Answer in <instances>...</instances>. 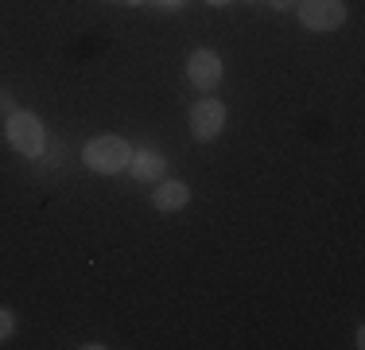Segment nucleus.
<instances>
[{
    "mask_svg": "<svg viewBox=\"0 0 365 350\" xmlns=\"http://www.w3.org/2000/svg\"><path fill=\"white\" fill-rule=\"evenodd\" d=\"M128 160H133V144L117 133H101V136L86 140V148H82V164L98 175H120L128 168Z\"/></svg>",
    "mask_w": 365,
    "mask_h": 350,
    "instance_id": "f257e3e1",
    "label": "nucleus"
},
{
    "mask_svg": "<svg viewBox=\"0 0 365 350\" xmlns=\"http://www.w3.org/2000/svg\"><path fill=\"white\" fill-rule=\"evenodd\" d=\"M4 136H8V144H12L20 156H28V160L43 156V148H47V129H43V121H39L31 109H16V113H8V121H4Z\"/></svg>",
    "mask_w": 365,
    "mask_h": 350,
    "instance_id": "f03ea898",
    "label": "nucleus"
},
{
    "mask_svg": "<svg viewBox=\"0 0 365 350\" xmlns=\"http://www.w3.org/2000/svg\"><path fill=\"white\" fill-rule=\"evenodd\" d=\"M295 16L307 31H338L346 24L342 0H295Z\"/></svg>",
    "mask_w": 365,
    "mask_h": 350,
    "instance_id": "7ed1b4c3",
    "label": "nucleus"
},
{
    "mask_svg": "<svg viewBox=\"0 0 365 350\" xmlns=\"http://www.w3.org/2000/svg\"><path fill=\"white\" fill-rule=\"evenodd\" d=\"M222 70H225V66H222L218 51L198 47V51H190V59H187V82L195 86L198 94H210V90H218Z\"/></svg>",
    "mask_w": 365,
    "mask_h": 350,
    "instance_id": "20e7f679",
    "label": "nucleus"
},
{
    "mask_svg": "<svg viewBox=\"0 0 365 350\" xmlns=\"http://www.w3.org/2000/svg\"><path fill=\"white\" fill-rule=\"evenodd\" d=\"M225 129V105L218 98H202L190 105V136L195 140H218Z\"/></svg>",
    "mask_w": 365,
    "mask_h": 350,
    "instance_id": "39448f33",
    "label": "nucleus"
},
{
    "mask_svg": "<svg viewBox=\"0 0 365 350\" xmlns=\"http://www.w3.org/2000/svg\"><path fill=\"white\" fill-rule=\"evenodd\" d=\"M187 203H190V187L182 179H168V175H163V179L155 183L152 206L160 210V214H175V210H182Z\"/></svg>",
    "mask_w": 365,
    "mask_h": 350,
    "instance_id": "423d86ee",
    "label": "nucleus"
},
{
    "mask_svg": "<svg viewBox=\"0 0 365 350\" xmlns=\"http://www.w3.org/2000/svg\"><path fill=\"white\" fill-rule=\"evenodd\" d=\"M128 171H133L140 183H160L163 175H168V160H163L160 152H152V148H140V152L133 148V160H128Z\"/></svg>",
    "mask_w": 365,
    "mask_h": 350,
    "instance_id": "0eeeda50",
    "label": "nucleus"
},
{
    "mask_svg": "<svg viewBox=\"0 0 365 350\" xmlns=\"http://www.w3.org/2000/svg\"><path fill=\"white\" fill-rule=\"evenodd\" d=\"M12 331H16L12 308H0V343H8V339H12Z\"/></svg>",
    "mask_w": 365,
    "mask_h": 350,
    "instance_id": "6e6552de",
    "label": "nucleus"
},
{
    "mask_svg": "<svg viewBox=\"0 0 365 350\" xmlns=\"http://www.w3.org/2000/svg\"><path fill=\"white\" fill-rule=\"evenodd\" d=\"M0 113H4V117H8V113H16V101H12V94H8V90H0Z\"/></svg>",
    "mask_w": 365,
    "mask_h": 350,
    "instance_id": "1a4fd4ad",
    "label": "nucleus"
},
{
    "mask_svg": "<svg viewBox=\"0 0 365 350\" xmlns=\"http://www.w3.org/2000/svg\"><path fill=\"white\" fill-rule=\"evenodd\" d=\"M155 4H160V8H168V12H175V8L187 4V0H155Z\"/></svg>",
    "mask_w": 365,
    "mask_h": 350,
    "instance_id": "9d476101",
    "label": "nucleus"
},
{
    "mask_svg": "<svg viewBox=\"0 0 365 350\" xmlns=\"http://www.w3.org/2000/svg\"><path fill=\"white\" fill-rule=\"evenodd\" d=\"M268 4H272V8H280V12H284V8H292L295 0H268Z\"/></svg>",
    "mask_w": 365,
    "mask_h": 350,
    "instance_id": "9b49d317",
    "label": "nucleus"
},
{
    "mask_svg": "<svg viewBox=\"0 0 365 350\" xmlns=\"http://www.w3.org/2000/svg\"><path fill=\"white\" fill-rule=\"evenodd\" d=\"M206 4H214V8H225V4H233V0H206Z\"/></svg>",
    "mask_w": 365,
    "mask_h": 350,
    "instance_id": "f8f14e48",
    "label": "nucleus"
},
{
    "mask_svg": "<svg viewBox=\"0 0 365 350\" xmlns=\"http://www.w3.org/2000/svg\"><path fill=\"white\" fill-rule=\"evenodd\" d=\"M125 4H144V0H125Z\"/></svg>",
    "mask_w": 365,
    "mask_h": 350,
    "instance_id": "ddd939ff",
    "label": "nucleus"
}]
</instances>
